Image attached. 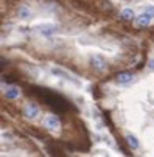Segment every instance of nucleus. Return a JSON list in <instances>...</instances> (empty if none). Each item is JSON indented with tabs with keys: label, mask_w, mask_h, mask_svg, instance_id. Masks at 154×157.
Segmentation results:
<instances>
[{
	"label": "nucleus",
	"mask_w": 154,
	"mask_h": 157,
	"mask_svg": "<svg viewBox=\"0 0 154 157\" xmlns=\"http://www.w3.org/2000/svg\"><path fill=\"white\" fill-rule=\"evenodd\" d=\"M90 65L97 72H104L106 70V59L101 56V55H92L90 56Z\"/></svg>",
	"instance_id": "1"
},
{
	"label": "nucleus",
	"mask_w": 154,
	"mask_h": 157,
	"mask_svg": "<svg viewBox=\"0 0 154 157\" xmlns=\"http://www.w3.org/2000/svg\"><path fill=\"white\" fill-rule=\"evenodd\" d=\"M5 97H6L8 100H16V98H19V97H20V89H19V87H16V86H13V87L6 89Z\"/></svg>",
	"instance_id": "7"
},
{
	"label": "nucleus",
	"mask_w": 154,
	"mask_h": 157,
	"mask_svg": "<svg viewBox=\"0 0 154 157\" xmlns=\"http://www.w3.org/2000/svg\"><path fill=\"white\" fill-rule=\"evenodd\" d=\"M120 16H121V19H125V20H133V19H136V13L131 10V8H125V10H121Z\"/></svg>",
	"instance_id": "10"
},
{
	"label": "nucleus",
	"mask_w": 154,
	"mask_h": 157,
	"mask_svg": "<svg viewBox=\"0 0 154 157\" xmlns=\"http://www.w3.org/2000/svg\"><path fill=\"white\" fill-rule=\"evenodd\" d=\"M143 11H145L146 14H149L151 17H154V6H151V5H146V6H143Z\"/></svg>",
	"instance_id": "11"
},
{
	"label": "nucleus",
	"mask_w": 154,
	"mask_h": 157,
	"mask_svg": "<svg viewBox=\"0 0 154 157\" xmlns=\"http://www.w3.org/2000/svg\"><path fill=\"white\" fill-rule=\"evenodd\" d=\"M44 126H45L48 131H56V129H59V126H61V121H59V118H58V115H47L45 118H44Z\"/></svg>",
	"instance_id": "3"
},
{
	"label": "nucleus",
	"mask_w": 154,
	"mask_h": 157,
	"mask_svg": "<svg viewBox=\"0 0 154 157\" xmlns=\"http://www.w3.org/2000/svg\"><path fill=\"white\" fill-rule=\"evenodd\" d=\"M17 16H19V19H22V20H25V19H28V17L31 16V10H30L28 6H25V5H22V6H19Z\"/></svg>",
	"instance_id": "8"
},
{
	"label": "nucleus",
	"mask_w": 154,
	"mask_h": 157,
	"mask_svg": "<svg viewBox=\"0 0 154 157\" xmlns=\"http://www.w3.org/2000/svg\"><path fill=\"white\" fill-rule=\"evenodd\" d=\"M24 115L27 120H34L37 118L39 115V106L36 103H28L25 107H24Z\"/></svg>",
	"instance_id": "2"
},
{
	"label": "nucleus",
	"mask_w": 154,
	"mask_h": 157,
	"mask_svg": "<svg viewBox=\"0 0 154 157\" xmlns=\"http://www.w3.org/2000/svg\"><path fill=\"white\" fill-rule=\"evenodd\" d=\"M133 79H134V75L131 73V72H120L117 75V78H115V81L118 84H129Z\"/></svg>",
	"instance_id": "6"
},
{
	"label": "nucleus",
	"mask_w": 154,
	"mask_h": 157,
	"mask_svg": "<svg viewBox=\"0 0 154 157\" xmlns=\"http://www.w3.org/2000/svg\"><path fill=\"white\" fill-rule=\"evenodd\" d=\"M148 69H149L151 72H154V58H151V59L148 61Z\"/></svg>",
	"instance_id": "12"
},
{
	"label": "nucleus",
	"mask_w": 154,
	"mask_h": 157,
	"mask_svg": "<svg viewBox=\"0 0 154 157\" xmlns=\"http://www.w3.org/2000/svg\"><path fill=\"white\" fill-rule=\"evenodd\" d=\"M37 31L42 36H53L55 33H58V27L53 24H44V25L37 27Z\"/></svg>",
	"instance_id": "5"
},
{
	"label": "nucleus",
	"mask_w": 154,
	"mask_h": 157,
	"mask_svg": "<svg viewBox=\"0 0 154 157\" xmlns=\"http://www.w3.org/2000/svg\"><path fill=\"white\" fill-rule=\"evenodd\" d=\"M125 139H126V143H128L131 148H133V149H137V148H139L140 143H139V140H137L136 136H133V134H126Z\"/></svg>",
	"instance_id": "9"
},
{
	"label": "nucleus",
	"mask_w": 154,
	"mask_h": 157,
	"mask_svg": "<svg viewBox=\"0 0 154 157\" xmlns=\"http://www.w3.org/2000/svg\"><path fill=\"white\" fill-rule=\"evenodd\" d=\"M151 19H152V17L143 11L142 14L136 16V19H134V24H136V27H137V28H145V27H148V25L151 24Z\"/></svg>",
	"instance_id": "4"
}]
</instances>
